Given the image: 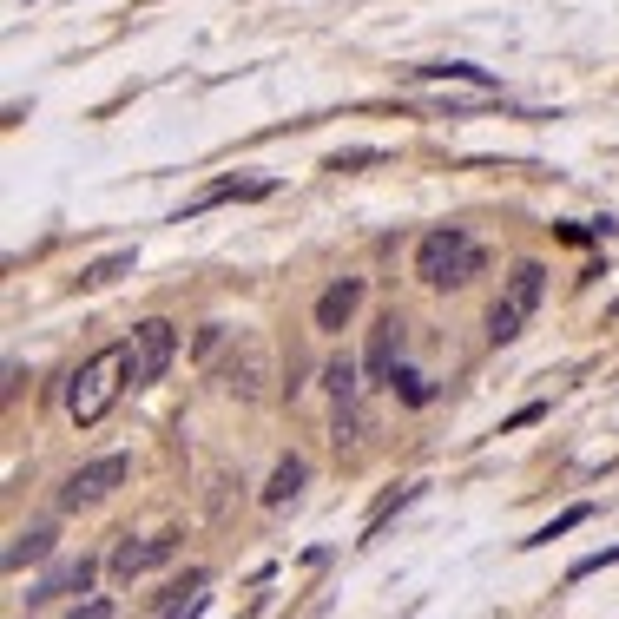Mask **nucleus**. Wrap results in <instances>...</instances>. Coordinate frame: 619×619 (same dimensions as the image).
I'll return each instance as SVG.
<instances>
[{
    "label": "nucleus",
    "instance_id": "obj_10",
    "mask_svg": "<svg viewBox=\"0 0 619 619\" xmlns=\"http://www.w3.org/2000/svg\"><path fill=\"white\" fill-rule=\"evenodd\" d=\"M264 382H270V350L257 336H244V356H231V389L238 396H264Z\"/></svg>",
    "mask_w": 619,
    "mask_h": 619
},
{
    "label": "nucleus",
    "instance_id": "obj_21",
    "mask_svg": "<svg viewBox=\"0 0 619 619\" xmlns=\"http://www.w3.org/2000/svg\"><path fill=\"white\" fill-rule=\"evenodd\" d=\"M66 619H119V606L99 593V600H73V606H66Z\"/></svg>",
    "mask_w": 619,
    "mask_h": 619
},
{
    "label": "nucleus",
    "instance_id": "obj_5",
    "mask_svg": "<svg viewBox=\"0 0 619 619\" xmlns=\"http://www.w3.org/2000/svg\"><path fill=\"white\" fill-rule=\"evenodd\" d=\"M119 481H126V455H99V461H86V468H73V475H66V488H60V514L99 508Z\"/></svg>",
    "mask_w": 619,
    "mask_h": 619
},
{
    "label": "nucleus",
    "instance_id": "obj_14",
    "mask_svg": "<svg viewBox=\"0 0 619 619\" xmlns=\"http://www.w3.org/2000/svg\"><path fill=\"white\" fill-rule=\"evenodd\" d=\"M47 554H53V527H20V534L7 540V573H20V567H40Z\"/></svg>",
    "mask_w": 619,
    "mask_h": 619
},
{
    "label": "nucleus",
    "instance_id": "obj_2",
    "mask_svg": "<svg viewBox=\"0 0 619 619\" xmlns=\"http://www.w3.org/2000/svg\"><path fill=\"white\" fill-rule=\"evenodd\" d=\"M481 244L461 231V224H435V231H422V244H415V277L429 290H461L468 277H481Z\"/></svg>",
    "mask_w": 619,
    "mask_h": 619
},
{
    "label": "nucleus",
    "instance_id": "obj_7",
    "mask_svg": "<svg viewBox=\"0 0 619 619\" xmlns=\"http://www.w3.org/2000/svg\"><path fill=\"white\" fill-rule=\"evenodd\" d=\"M205 587H211V573H205V567H191L185 580H172V587L159 593V606H152V619H198V613H205V600H211Z\"/></svg>",
    "mask_w": 619,
    "mask_h": 619
},
{
    "label": "nucleus",
    "instance_id": "obj_4",
    "mask_svg": "<svg viewBox=\"0 0 619 619\" xmlns=\"http://www.w3.org/2000/svg\"><path fill=\"white\" fill-rule=\"evenodd\" d=\"M178 356V330L165 317H145L139 330H132V389H152V382L172 369Z\"/></svg>",
    "mask_w": 619,
    "mask_h": 619
},
{
    "label": "nucleus",
    "instance_id": "obj_18",
    "mask_svg": "<svg viewBox=\"0 0 619 619\" xmlns=\"http://www.w3.org/2000/svg\"><path fill=\"white\" fill-rule=\"evenodd\" d=\"M119 270H132V251H112V257H99V264H86V270H80V284H86V290H106Z\"/></svg>",
    "mask_w": 619,
    "mask_h": 619
},
{
    "label": "nucleus",
    "instance_id": "obj_1",
    "mask_svg": "<svg viewBox=\"0 0 619 619\" xmlns=\"http://www.w3.org/2000/svg\"><path fill=\"white\" fill-rule=\"evenodd\" d=\"M126 382H132V343H112V350L86 356V363L73 369V382H66V415H73L80 429L106 422L112 402L126 396Z\"/></svg>",
    "mask_w": 619,
    "mask_h": 619
},
{
    "label": "nucleus",
    "instance_id": "obj_22",
    "mask_svg": "<svg viewBox=\"0 0 619 619\" xmlns=\"http://www.w3.org/2000/svg\"><path fill=\"white\" fill-rule=\"evenodd\" d=\"M224 343H231V330H224V323H205V330H198V363H211Z\"/></svg>",
    "mask_w": 619,
    "mask_h": 619
},
{
    "label": "nucleus",
    "instance_id": "obj_3",
    "mask_svg": "<svg viewBox=\"0 0 619 619\" xmlns=\"http://www.w3.org/2000/svg\"><path fill=\"white\" fill-rule=\"evenodd\" d=\"M540 297H547V264L521 257V264L508 270V290H501V303L488 310V343H494V350H501V343H514V336L527 330V317L540 310Z\"/></svg>",
    "mask_w": 619,
    "mask_h": 619
},
{
    "label": "nucleus",
    "instance_id": "obj_12",
    "mask_svg": "<svg viewBox=\"0 0 619 619\" xmlns=\"http://www.w3.org/2000/svg\"><path fill=\"white\" fill-rule=\"evenodd\" d=\"M303 481H310V461L284 455L277 468H270V481H264V508H290V501L303 494Z\"/></svg>",
    "mask_w": 619,
    "mask_h": 619
},
{
    "label": "nucleus",
    "instance_id": "obj_9",
    "mask_svg": "<svg viewBox=\"0 0 619 619\" xmlns=\"http://www.w3.org/2000/svg\"><path fill=\"white\" fill-rule=\"evenodd\" d=\"M86 587H93V560H60V567H47V573H40V587H33L27 593V600H40V606H47V600H73V593H86Z\"/></svg>",
    "mask_w": 619,
    "mask_h": 619
},
{
    "label": "nucleus",
    "instance_id": "obj_19",
    "mask_svg": "<svg viewBox=\"0 0 619 619\" xmlns=\"http://www.w3.org/2000/svg\"><path fill=\"white\" fill-rule=\"evenodd\" d=\"M389 152L382 145H350V152H330V172H363V165H382Z\"/></svg>",
    "mask_w": 619,
    "mask_h": 619
},
{
    "label": "nucleus",
    "instance_id": "obj_23",
    "mask_svg": "<svg viewBox=\"0 0 619 619\" xmlns=\"http://www.w3.org/2000/svg\"><path fill=\"white\" fill-rule=\"evenodd\" d=\"M600 567H619V547H606V554H587V560H573L567 580H587V573H600Z\"/></svg>",
    "mask_w": 619,
    "mask_h": 619
},
{
    "label": "nucleus",
    "instance_id": "obj_8",
    "mask_svg": "<svg viewBox=\"0 0 619 619\" xmlns=\"http://www.w3.org/2000/svg\"><path fill=\"white\" fill-rule=\"evenodd\" d=\"M356 310H363V277H336L317 297V330H350Z\"/></svg>",
    "mask_w": 619,
    "mask_h": 619
},
{
    "label": "nucleus",
    "instance_id": "obj_17",
    "mask_svg": "<svg viewBox=\"0 0 619 619\" xmlns=\"http://www.w3.org/2000/svg\"><path fill=\"white\" fill-rule=\"evenodd\" d=\"M389 389H396L402 402H415V409H422V402L435 396V382L422 376V369H402V363H396V376H389Z\"/></svg>",
    "mask_w": 619,
    "mask_h": 619
},
{
    "label": "nucleus",
    "instance_id": "obj_11",
    "mask_svg": "<svg viewBox=\"0 0 619 619\" xmlns=\"http://www.w3.org/2000/svg\"><path fill=\"white\" fill-rule=\"evenodd\" d=\"M264 191H270V178H218V185H205L185 211H178V224L198 218V211H211V205H224V198H264Z\"/></svg>",
    "mask_w": 619,
    "mask_h": 619
},
{
    "label": "nucleus",
    "instance_id": "obj_20",
    "mask_svg": "<svg viewBox=\"0 0 619 619\" xmlns=\"http://www.w3.org/2000/svg\"><path fill=\"white\" fill-rule=\"evenodd\" d=\"M587 514H593V508H567V514H554V521L540 527L534 540H521V547H547V540H560V534H567V527H580V521H587Z\"/></svg>",
    "mask_w": 619,
    "mask_h": 619
},
{
    "label": "nucleus",
    "instance_id": "obj_6",
    "mask_svg": "<svg viewBox=\"0 0 619 619\" xmlns=\"http://www.w3.org/2000/svg\"><path fill=\"white\" fill-rule=\"evenodd\" d=\"M172 554H178V534H152V540H119L106 567H112V580H139V573L165 567Z\"/></svg>",
    "mask_w": 619,
    "mask_h": 619
},
{
    "label": "nucleus",
    "instance_id": "obj_13",
    "mask_svg": "<svg viewBox=\"0 0 619 619\" xmlns=\"http://www.w3.org/2000/svg\"><path fill=\"white\" fill-rule=\"evenodd\" d=\"M396 363H402V323H396V317H382L376 336H369V376L389 382V376H396Z\"/></svg>",
    "mask_w": 619,
    "mask_h": 619
},
{
    "label": "nucleus",
    "instance_id": "obj_15",
    "mask_svg": "<svg viewBox=\"0 0 619 619\" xmlns=\"http://www.w3.org/2000/svg\"><path fill=\"white\" fill-rule=\"evenodd\" d=\"M323 389H330V402H363V376H356V356H330V363H323Z\"/></svg>",
    "mask_w": 619,
    "mask_h": 619
},
{
    "label": "nucleus",
    "instance_id": "obj_16",
    "mask_svg": "<svg viewBox=\"0 0 619 619\" xmlns=\"http://www.w3.org/2000/svg\"><path fill=\"white\" fill-rule=\"evenodd\" d=\"M415 80H461V86H481V93H494V73H481V66H468V60H448V66H415Z\"/></svg>",
    "mask_w": 619,
    "mask_h": 619
}]
</instances>
